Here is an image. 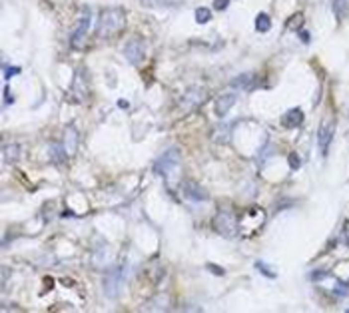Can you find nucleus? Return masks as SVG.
I'll return each instance as SVG.
<instances>
[{
    "mask_svg": "<svg viewBox=\"0 0 349 313\" xmlns=\"http://www.w3.org/2000/svg\"><path fill=\"white\" fill-rule=\"evenodd\" d=\"M256 267H258V269H262V273H263V275H267V277H275V271H273L271 267H267L263 261H258V263H256Z\"/></svg>",
    "mask_w": 349,
    "mask_h": 313,
    "instance_id": "nucleus-21",
    "label": "nucleus"
},
{
    "mask_svg": "<svg viewBox=\"0 0 349 313\" xmlns=\"http://www.w3.org/2000/svg\"><path fill=\"white\" fill-rule=\"evenodd\" d=\"M333 134H335V120L327 118L321 122V126L317 128V144H319V150L323 156H327L329 152V146L333 142Z\"/></svg>",
    "mask_w": 349,
    "mask_h": 313,
    "instance_id": "nucleus-5",
    "label": "nucleus"
},
{
    "mask_svg": "<svg viewBox=\"0 0 349 313\" xmlns=\"http://www.w3.org/2000/svg\"><path fill=\"white\" fill-rule=\"evenodd\" d=\"M214 226H216L218 234H222V235L228 237V239H234V237L240 234L238 220H236L232 214H228V212H220V214L216 216V220H214Z\"/></svg>",
    "mask_w": 349,
    "mask_h": 313,
    "instance_id": "nucleus-3",
    "label": "nucleus"
},
{
    "mask_svg": "<svg viewBox=\"0 0 349 313\" xmlns=\"http://www.w3.org/2000/svg\"><path fill=\"white\" fill-rule=\"evenodd\" d=\"M48 152H50V156H52V160L54 162H66V156H68V150H66V146L64 144H50L48 146Z\"/></svg>",
    "mask_w": 349,
    "mask_h": 313,
    "instance_id": "nucleus-12",
    "label": "nucleus"
},
{
    "mask_svg": "<svg viewBox=\"0 0 349 313\" xmlns=\"http://www.w3.org/2000/svg\"><path fill=\"white\" fill-rule=\"evenodd\" d=\"M301 24H303V16L301 14H293V18L285 24L287 30H301Z\"/></svg>",
    "mask_w": 349,
    "mask_h": 313,
    "instance_id": "nucleus-19",
    "label": "nucleus"
},
{
    "mask_svg": "<svg viewBox=\"0 0 349 313\" xmlns=\"http://www.w3.org/2000/svg\"><path fill=\"white\" fill-rule=\"evenodd\" d=\"M124 56H126V60L130 62V64H134V66H140L142 62H144V58H146V44L140 40V38H130L126 44H124Z\"/></svg>",
    "mask_w": 349,
    "mask_h": 313,
    "instance_id": "nucleus-4",
    "label": "nucleus"
},
{
    "mask_svg": "<svg viewBox=\"0 0 349 313\" xmlns=\"http://www.w3.org/2000/svg\"><path fill=\"white\" fill-rule=\"evenodd\" d=\"M66 150H68V154H72L74 150H76V144H78V134H76V130L74 128H68L66 130Z\"/></svg>",
    "mask_w": 349,
    "mask_h": 313,
    "instance_id": "nucleus-16",
    "label": "nucleus"
},
{
    "mask_svg": "<svg viewBox=\"0 0 349 313\" xmlns=\"http://www.w3.org/2000/svg\"><path fill=\"white\" fill-rule=\"evenodd\" d=\"M4 158H6L8 162H14V160L18 158V148H16V146H6V148H4Z\"/></svg>",
    "mask_w": 349,
    "mask_h": 313,
    "instance_id": "nucleus-20",
    "label": "nucleus"
},
{
    "mask_svg": "<svg viewBox=\"0 0 349 313\" xmlns=\"http://www.w3.org/2000/svg\"><path fill=\"white\" fill-rule=\"evenodd\" d=\"M118 104H120V108H128V102H124V100H120Z\"/></svg>",
    "mask_w": 349,
    "mask_h": 313,
    "instance_id": "nucleus-27",
    "label": "nucleus"
},
{
    "mask_svg": "<svg viewBox=\"0 0 349 313\" xmlns=\"http://www.w3.org/2000/svg\"><path fill=\"white\" fill-rule=\"evenodd\" d=\"M289 166H291L293 170H297V168L301 166V162H299V158H297V154H295V152L289 154Z\"/></svg>",
    "mask_w": 349,
    "mask_h": 313,
    "instance_id": "nucleus-23",
    "label": "nucleus"
},
{
    "mask_svg": "<svg viewBox=\"0 0 349 313\" xmlns=\"http://www.w3.org/2000/svg\"><path fill=\"white\" fill-rule=\"evenodd\" d=\"M184 194H186V198H190V200H194V202H204V200H208V192H206L202 186H198L196 182H186V184H184Z\"/></svg>",
    "mask_w": 349,
    "mask_h": 313,
    "instance_id": "nucleus-9",
    "label": "nucleus"
},
{
    "mask_svg": "<svg viewBox=\"0 0 349 313\" xmlns=\"http://www.w3.org/2000/svg\"><path fill=\"white\" fill-rule=\"evenodd\" d=\"M180 168V152H178V148H170V150H166L160 158H158V162H156V166H154V170L160 174V176H164V178H168L172 172H176Z\"/></svg>",
    "mask_w": 349,
    "mask_h": 313,
    "instance_id": "nucleus-2",
    "label": "nucleus"
},
{
    "mask_svg": "<svg viewBox=\"0 0 349 313\" xmlns=\"http://www.w3.org/2000/svg\"><path fill=\"white\" fill-rule=\"evenodd\" d=\"M206 98H208V90H206V88H202V86H192V88L184 94V98H182V108H184V110H192V108L200 106Z\"/></svg>",
    "mask_w": 349,
    "mask_h": 313,
    "instance_id": "nucleus-6",
    "label": "nucleus"
},
{
    "mask_svg": "<svg viewBox=\"0 0 349 313\" xmlns=\"http://www.w3.org/2000/svg\"><path fill=\"white\" fill-rule=\"evenodd\" d=\"M236 94H224V96H220L218 98V102H216V114L218 116H226L230 110H232V106L236 104Z\"/></svg>",
    "mask_w": 349,
    "mask_h": 313,
    "instance_id": "nucleus-11",
    "label": "nucleus"
},
{
    "mask_svg": "<svg viewBox=\"0 0 349 313\" xmlns=\"http://www.w3.org/2000/svg\"><path fill=\"white\" fill-rule=\"evenodd\" d=\"M230 4V0H214V8L216 10H226Z\"/></svg>",
    "mask_w": 349,
    "mask_h": 313,
    "instance_id": "nucleus-24",
    "label": "nucleus"
},
{
    "mask_svg": "<svg viewBox=\"0 0 349 313\" xmlns=\"http://www.w3.org/2000/svg\"><path fill=\"white\" fill-rule=\"evenodd\" d=\"M72 90H74V94H76V100H84V96L88 94V88H86V82H84V78H82V72H78V74H76V78H74V86H72Z\"/></svg>",
    "mask_w": 349,
    "mask_h": 313,
    "instance_id": "nucleus-14",
    "label": "nucleus"
},
{
    "mask_svg": "<svg viewBox=\"0 0 349 313\" xmlns=\"http://www.w3.org/2000/svg\"><path fill=\"white\" fill-rule=\"evenodd\" d=\"M281 122H283L285 128H297V126H301V122H303V112H301L299 108H291V110H287V112L283 114Z\"/></svg>",
    "mask_w": 349,
    "mask_h": 313,
    "instance_id": "nucleus-10",
    "label": "nucleus"
},
{
    "mask_svg": "<svg viewBox=\"0 0 349 313\" xmlns=\"http://www.w3.org/2000/svg\"><path fill=\"white\" fill-rule=\"evenodd\" d=\"M345 235H347V243H349V228H347V232H345Z\"/></svg>",
    "mask_w": 349,
    "mask_h": 313,
    "instance_id": "nucleus-28",
    "label": "nucleus"
},
{
    "mask_svg": "<svg viewBox=\"0 0 349 313\" xmlns=\"http://www.w3.org/2000/svg\"><path fill=\"white\" fill-rule=\"evenodd\" d=\"M18 72H20V68H4V80H8L10 76H14Z\"/></svg>",
    "mask_w": 349,
    "mask_h": 313,
    "instance_id": "nucleus-25",
    "label": "nucleus"
},
{
    "mask_svg": "<svg viewBox=\"0 0 349 313\" xmlns=\"http://www.w3.org/2000/svg\"><path fill=\"white\" fill-rule=\"evenodd\" d=\"M208 267H210V269H214V273H216V275H224V267H218V265H214V263H208Z\"/></svg>",
    "mask_w": 349,
    "mask_h": 313,
    "instance_id": "nucleus-26",
    "label": "nucleus"
},
{
    "mask_svg": "<svg viewBox=\"0 0 349 313\" xmlns=\"http://www.w3.org/2000/svg\"><path fill=\"white\" fill-rule=\"evenodd\" d=\"M88 28H90V14H88V10H86V12L80 16V22H78V26L74 28V32H72V36H70L72 48H78V46H80V42L84 40Z\"/></svg>",
    "mask_w": 349,
    "mask_h": 313,
    "instance_id": "nucleus-7",
    "label": "nucleus"
},
{
    "mask_svg": "<svg viewBox=\"0 0 349 313\" xmlns=\"http://www.w3.org/2000/svg\"><path fill=\"white\" fill-rule=\"evenodd\" d=\"M124 26H126V12L122 8H108L100 16L98 32L100 36H110V34L120 32Z\"/></svg>",
    "mask_w": 349,
    "mask_h": 313,
    "instance_id": "nucleus-1",
    "label": "nucleus"
},
{
    "mask_svg": "<svg viewBox=\"0 0 349 313\" xmlns=\"http://www.w3.org/2000/svg\"><path fill=\"white\" fill-rule=\"evenodd\" d=\"M120 287H122V269H114L104 281V291L108 297H116L120 293Z\"/></svg>",
    "mask_w": 349,
    "mask_h": 313,
    "instance_id": "nucleus-8",
    "label": "nucleus"
},
{
    "mask_svg": "<svg viewBox=\"0 0 349 313\" xmlns=\"http://www.w3.org/2000/svg\"><path fill=\"white\" fill-rule=\"evenodd\" d=\"M250 78H252V74H242V76H238V78H234V86H248V82H250Z\"/></svg>",
    "mask_w": 349,
    "mask_h": 313,
    "instance_id": "nucleus-22",
    "label": "nucleus"
},
{
    "mask_svg": "<svg viewBox=\"0 0 349 313\" xmlns=\"http://www.w3.org/2000/svg\"><path fill=\"white\" fill-rule=\"evenodd\" d=\"M269 28H271V18H269L265 12L258 14V16H256V30H258V32H267Z\"/></svg>",
    "mask_w": 349,
    "mask_h": 313,
    "instance_id": "nucleus-15",
    "label": "nucleus"
},
{
    "mask_svg": "<svg viewBox=\"0 0 349 313\" xmlns=\"http://www.w3.org/2000/svg\"><path fill=\"white\" fill-rule=\"evenodd\" d=\"M144 4L148 6H158V8H164V6H178L182 0H142Z\"/></svg>",
    "mask_w": 349,
    "mask_h": 313,
    "instance_id": "nucleus-17",
    "label": "nucleus"
},
{
    "mask_svg": "<svg viewBox=\"0 0 349 313\" xmlns=\"http://www.w3.org/2000/svg\"><path fill=\"white\" fill-rule=\"evenodd\" d=\"M331 8L339 20H343L349 14V0H331Z\"/></svg>",
    "mask_w": 349,
    "mask_h": 313,
    "instance_id": "nucleus-13",
    "label": "nucleus"
},
{
    "mask_svg": "<svg viewBox=\"0 0 349 313\" xmlns=\"http://www.w3.org/2000/svg\"><path fill=\"white\" fill-rule=\"evenodd\" d=\"M210 18H212V12H210V8H206V6H200V8L196 10V22H198V24H206V22H210Z\"/></svg>",
    "mask_w": 349,
    "mask_h": 313,
    "instance_id": "nucleus-18",
    "label": "nucleus"
}]
</instances>
